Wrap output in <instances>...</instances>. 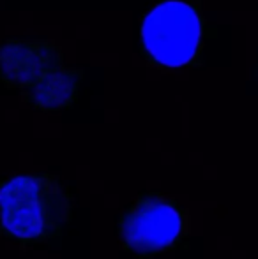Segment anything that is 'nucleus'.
<instances>
[{
	"mask_svg": "<svg viewBox=\"0 0 258 259\" xmlns=\"http://www.w3.org/2000/svg\"><path fill=\"white\" fill-rule=\"evenodd\" d=\"M256 2H258V0H256Z\"/></svg>",
	"mask_w": 258,
	"mask_h": 259,
	"instance_id": "423d86ee",
	"label": "nucleus"
},
{
	"mask_svg": "<svg viewBox=\"0 0 258 259\" xmlns=\"http://www.w3.org/2000/svg\"><path fill=\"white\" fill-rule=\"evenodd\" d=\"M82 69L67 65L59 46L35 37H7L0 46V81L38 111H60L76 101Z\"/></svg>",
	"mask_w": 258,
	"mask_h": 259,
	"instance_id": "f257e3e1",
	"label": "nucleus"
},
{
	"mask_svg": "<svg viewBox=\"0 0 258 259\" xmlns=\"http://www.w3.org/2000/svg\"><path fill=\"white\" fill-rule=\"evenodd\" d=\"M202 42V16L198 9L180 0L161 2L141 23V45L149 60L175 69L190 64Z\"/></svg>",
	"mask_w": 258,
	"mask_h": 259,
	"instance_id": "20e7f679",
	"label": "nucleus"
},
{
	"mask_svg": "<svg viewBox=\"0 0 258 259\" xmlns=\"http://www.w3.org/2000/svg\"><path fill=\"white\" fill-rule=\"evenodd\" d=\"M121 245L138 259H154L173 250L188 233V211L182 203L161 192L138 194L115 222Z\"/></svg>",
	"mask_w": 258,
	"mask_h": 259,
	"instance_id": "7ed1b4c3",
	"label": "nucleus"
},
{
	"mask_svg": "<svg viewBox=\"0 0 258 259\" xmlns=\"http://www.w3.org/2000/svg\"><path fill=\"white\" fill-rule=\"evenodd\" d=\"M256 72H258V55H256Z\"/></svg>",
	"mask_w": 258,
	"mask_h": 259,
	"instance_id": "39448f33",
	"label": "nucleus"
},
{
	"mask_svg": "<svg viewBox=\"0 0 258 259\" xmlns=\"http://www.w3.org/2000/svg\"><path fill=\"white\" fill-rule=\"evenodd\" d=\"M71 219V194L53 173L16 175L0 182V235L20 245L59 242Z\"/></svg>",
	"mask_w": 258,
	"mask_h": 259,
	"instance_id": "f03ea898",
	"label": "nucleus"
}]
</instances>
